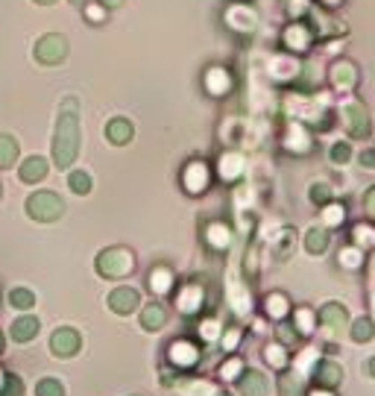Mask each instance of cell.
<instances>
[{
  "label": "cell",
  "instance_id": "1",
  "mask_svg": "<svg viewBox=\"0 0 375 396\" xmlns=\"http://www.w3.org/2000/svg\"><path fill=\"white\" fill-rule=\"evenodd\" d=\"M77 153H80V115H77V100L68 97V100L62 103L59 123H56L53 159H56L59 168H71Z\"/></svg>",
  "mask_w": 375,
  "mask_h": 396
},
{
  "label": "cell",
  "instance_id": "2",
  "mask_svg": "<svg viewBox=\"0 0 375 396\" xmlns=\"http://www.w3.org/2000/svg\"><path fill=\"white\" fill-rule=\"evenodd\" d=\"M132 267H135V258L129 250H123V246H109V250H103L97 258V270H100V276H106V279L129 276Z\"/></svg>",
  "mask_w": 375,
  "mask_h": 396
},
{
  "label": "cell",
  "instance_id": "3",
  "mask_svg": "<svg viewBox=\"0 0 375 396\" xmlns=\"http://www.w3.org/2000/svg\"><path fill=\"white\" fill-rule=\"evenodd\" d=\"M27 208H30V217H35V220H56V217H62V212H65L62 200L50 191L33 194L27 200Z\"/></svg>",
  "mask_w": 375,
  "mask_h": 396
},
{
  "label": "cell",
  "instance_id": "4",
  "mask_svg": "<svg viewBox=\"0 0 375 396\" xmlns=\"http://www.w3.org/2000/svg\"><path fill=\"white\" fill-rule=\"evenodd\" d=\"M320 323L329 335H343L346 326H349V317H346V308L340 303H326L320 308Z\"/></svg>",
  "mask_w": 375,
  "mask_h": 396
},
{
  "label": "cell",
  "instance_id": "5",
  "mask_svg": "<svg viewBox=\"0 0 375 396\" xmlns=\"http://www.w3.org/2000/svg\"><path fill=\"white\" fill-rule=\"evenodd\" d=\"M343 118H346V127L352 129L355 138H364V135L369 132V115H367L364 103L346 100V103H343Z\"/></svg>",
  "mask_w": 375,
  "mask_h": 396
},
{
  "label": "cell",
  "instance_id": "6",
  "mask_svg": "<svg viewBox=\"0 0 375 396\" xmlns=\"http://www.w3.org/2000/svg\"><path fill=\"white\" fill-rule=\"evenodd\" d=\"M50 350H53V355L59 358H71V355H77L80 352V335L73 329H56L53 332V338H50Z\"/></svg>",
  "mask_w": 375,
  "mask_h": 396
},
{
  "label": "cell",
  "instance_id": "7",
  "mask_svg": "<svg viewBox=\"0 0 375 396\" xmlns=\"http://www.w3.org/2000/svg\"><path fill=\"white\" fill-rule=\"evenodd\" d=\"M65 53H68V44L62 35H44L39 42V47H35V56L42 62H47V65H56L59 59H65Z\"/></svg>",
  "mask_w": 375,
  "mask_h": 396
},
{
  "label": "cell",
  "instance_id": "8",
  "mask_svg": "<svg viewBox=\"0 0 375 396\" xmlns=\"http://www.w3.org/2000/svg\"><path fill=\"white\" fill-rule=\"evenodd\" d=\"M138 305H141V296L135 288H118L109 294V308L118 314H132Z\"/></svg>",
  "mask_w": 375,
  "mask_h": 396
},
{
  "label": "cell",
  "instance_id": "9",
  "mask_svg": "<svg viewBox=\"0 0 375 396\" xmlns=\"http://www.w3.org/2000/svg\"><path fill=\"white\" fill-rule=\"evenodd\" d=\"M340 379H343V370L337 367L334 361H320L314 367V381L320 388H337V385H340Z\"/></svg>",
  "mask_w": 375,
  "mask_h": 396
},
{
  "label": "cell",
  "instance_id": "10",
  "mask_svg": "<svg viewBox=\"0 0 375 396\" xmlns=\"http://www.w3.org/2000/svg\"><path fill=\"white\" fill-rule=\"evenodd\" d=\"M208 168L203 165V162H194V165H188V170H185V188L191 191V194H199L208 185Z\"/></svg>",
  "mask_w": 375,
  "mask_h": 396
},
{
  "label": "cell",
  "instance_id": "11",
  "mask_svg": "<svg viewBox=\"0 0 375 396\" xmlns=\"http://www.w3.org/2000/svg\"><path fill=\"white\" fill-rule=\"evenodd\" d=\"M329 73H331V82H334L340 91H349V89L355 85V80H358L352 62H334V68H331Z\"/></svg>",
  "mask_w": 375,
  "mask_h": 396
},
{
  "label": "cell",
  "instance_id": "12",
  "mask_svg": "<svg viewBox=\"0 0 375 396\" xmlns=\"http://www.w3.org/2000/svg\"><path fill=\"white\" fill-rule=\"evenodd\" d=\"M237 388H241L244 396H264L267 393V381H264V376H261L258 370H246V373H241Z\"/></svg>",
  "mask_w": 375,
  "mask_h": 396
},
{
  "label": "cell",
  "instance_id": "13",
  "mask_svg": "<svg viewBox=\"0 0 375 396\" xmlns=\"http://www.w3.org/2000/svg\"><path fill=\"white\" fill-rule=\"evenodd\" d=\"M165 320H167L165 305L149 303V305H144V308H141V326H144L147 332H158L161 326H165Z\"/></svg>",
  "mask_w": 375,
  "mask_h": 396
},
{
  "label": "cell",
  "instance_id": "14",
  "mask_svg": "<svg viewBox=\"0 0 375 396\" xmlns=\"http://www.w3.org/2000/svg\"><path fill=\"white\" fill-rule=\"evenodd\" d=\"M196 358H199V352H196V346L194 343H188V341H176L170 346V361L173 364H179V367H191V364H196Z\"/></svg>",
  "mask_w": 375,
  "mask_h": 396
},
{
  "label": "cell",
  "instance_id": "15",
  "mask_svg": "<svg viewBox=\"0 0 375 396\" xmlns=\"http://www.w3.org/2000/svg\"><path fill=\"white\" fill-rule=\"evenodd\" d=\"M106 135L111 144H129L132 141V123L127 118H115L106 123Z\"/></svg>",
  "mask_w": 375,
  "mask_h": 396
},
{
  "label": "cell",
  "instance_id": "16",
  "mask_svg": "<svg viewBox=\"0 0 375 396\" xmlns=\"http://www.w3.org/2000/svg\"><path fill=\"white\" fill-rule=\"evenodd\" d=\"M35 335H39V320L35 317H21V320L12 323V338H15L18 343H27Z\"/></svg>",
  "mask_w": 375,
  "mask_h": 396
},
{
  "label": "cell",
  "instance_id": "17",
  "mask_svg": "<svg viewBox=\"0 0 375 396\" xmlns=\"http://www.w3.org/2000/svg\"><path fill=\"white\" fill-rule=\"evenodd\" d=\"M329 244H331V235H329L326 229H308V232H305V250H308V253L320 255V253L329 250Z\"/></svg>",
  "mask_w": 375,
  "mask_h": 396
},
{
  "label": "cell",
  "instance_id": "18",
  "mask_svg": "<svg viewBox=\"0 0 375 396\" xmlns=\"http://www.w3.org/2000/svg\"><path fill=\"white\" fill-rule=\"evenodd\" d=\"M199 305H203V291H199V285H188V288H182V294H179V308H182V312L194 314Z\"/></svg>",
  "mask_w": 375,
  "mask_h": 396
},
{
  "label": "cell",
  "instance_id": "19",
  "mask_svg": "<svg viewBox=\"0 0 375 396\" xmlns=\"http://www.w3.org/2000/svg\"><path fill=\"white\" fill-rule=\"evenodd\" d=\"M44 173H47V162L39 156H33L21 165V179L24 182H39V179H44Z\"/></svg>",
  "mask_w": 375,
  "mask_h": 396
},
{
  "label": "cell",
  "instance_id": "20",
  "mask_svg": "<svg viewBox=\"0 0 375 396\" xmlns=\"http://www.w3.org/2000/svg\"><path fill=\"white\" fill-rule=\"evenodd\" d=\"M176 388L185 396H217V390L208 385V381H199V379H188V381H176Z\"/></svg>",
  "mask_w": 375,
  "mask_h": 396
},
{
  "label": "cell",
  "instance_id": "21",
  "mask_svg": "<svg viewBox=\"0 0 375 396\" xmlns=\"http://www.w3.org/2000/svg\"><path fill=\"white\" fill-rule=\"evenodd\" d=\"M18 159V144L9 135H0V168H12Z\"/></svg>",
  "mask_w": 375,
  "mask_h": 396
},
{
  "label": "cell",
  "instance_id": "22",
  "mask_svg": "<svg viewBox=\"0 0 375 396\" xmlns=\"http://www.w3.org/2000/svg\"><path fill=\"white\" fill-rule=\"evenodd\" d=\"M279 393H282V396H305V390H302V379H299L296 373H284V376H279Z\"/></svg>",
  "mask_w": 375,
  "mask_h": 396
},
{
  "label": "cell",
  "instance_id": "23",
  "mask_svg": "<svg viewBox=\"0 0 375 396\" xmlns=\"http://www.w3.org/2000/svg\"><path fill=\"white\" fill-rule=\"evenodd\" d=\"M349 332H352V338H355L358 343H367V341H372V335H375V323H372L369 317H358Z\"/></svg>",
  "mask_w": 375,
  "mask_h": 396
},
{
  "label": "cell",
  "instance_id": "24",
  "mask_svg": "<svg viewBox=\"0 0 375 396\" xmlns=\"http://www.w3.org/2000/svg\"><path fill=\"white\" fill-rule=\"evenodd\" d=\"M170 282H173V276H170V270H165V267H158L156 273L149 276V285H153V291H156V294L170 291Z\"/></svg>",
  "mask_w": 375,
  "mask_h": 396
},
{
  "label": "cell",
  "instance_id": "25",
  "mask_svg": "<svg viewBox=\"0 0 375 396\" xmlns=\"http://www.w3.org/2000/svg\"><path fill=\"white\" fill-rule=\"evenodd\" d=\"M267 314H270V317H284V314H287V296L270 294V296H267Z\"/></svg>",
  "mask_w": 375,
  "mask_h": 396
},
{
  "label": "cell",
  "instance_id": "26",
  "mask_svg": "<svg viewBox=\"0 0 375 396\" xmlns=\"http://www.w3.org/2000/svg\"><path fill=\"white\" fill-rule=\"evenodd\" d=\"M9 303L15 305V308H21V312H27V308H33V305H35V296H33L30 291L18 288V291H12V294H9Z\"/></svg>",
  "mask_w": 375,
  "mask_h": 396
},
{
  "label": "cell",
  "instance_id": "27",
  "mask_svg": "<svg viewBox=\"0 0 375 396\" xmlns=\"http://www.w3.org/2000/svg\"><path fill=\"white\" fill-rule=\"evenodd\" d=\"M35 396H65V388H62L56 379H44L35 385Z\"/></svg>",
  "mask_w": 375,
  "mask_h": 396
},
{
  "label": "cell",
  "instance_id": "28",
  "mask_svg": "<svg viewBox=\"0 0 375 396\" xmlns=\"http://www.w3.org/2000/svg\"><path fill=\"white\" fill-rule=\"evenodd\" d=\"M71 191L73 194H89L91 191V177H89V173H82V170L71 173Z\"/></svg>",
  "mask_w": 375,
  "mask_h": 396
},
{
  "label": "cell",
  "instance_id": "29",
  "mask_svg": "<svg viewBox=\"0 0 375 396\" xmlns=\"http://www.w3.org/2000/svg\"><path fill=\"white\" fill-rule=\"evenodd\" d=\"M287 44H291L293 51H302V47L308 44V33L302 27H291L287 30Z\"/></svg>",
  "mask_w": 375,
  "mask_h": 396
},
{
  "label": "cell",
  "instance_id": "30",
  "mask_svg": "<svg viewBox=\"0 0 375 396\" xmlns=\"http://www.w3.org/2000/svg\"><path fill=\"white\" fill-rule=\"evenodd\" d=\"M331 159L337 165H343V162H349V159H352V147H349L346 141H337L334 147H331Z\"/></svg>",
  "mask_w": 375,
  "mask_h": 396
},
{
  "label": "cell",
  "instance_id": "31",
  "mask_svg": "<svg viewBox=\"0 0 375 396\" xmlns=\"http://www.w3.org/2000/svg\"><path fill=\"white\" fill-rule=\"evenodd\" d=\"M267 361L276 367V370H282L284 364H287V355H284V346H267Z\"/></svg>",
  "mask_w": 375,
  "mask_h": 396
},
{
  "label": "cell",
  "instance_id": "32",
  "mask_svg": "<svg viewBox=\"0 0 375 396\" xmlns=\"http://www.w3.org/2000/svg\"><path fill=\"white\" fill-rule=\"evenodd\" d=\"M0 396H24V385H21V379L6 376L3 388H0Z\"/></svg>",
  "mask_w": 375,
  "mask_h": 396
},
{
  "label": "cell",
  "instance_id": "33",
  "mask_svg": "<svg viewBox=\"0 0 375 396\" xmlns=\"http://www.w3.org/2000/svg\"><path fill=\"white\" fill-rule=\"evenodd\" d=\"M311 326H314V314L305 312V308H302V312H296V332H305V335H308Z\"/></svg>",
  "mask_w": 375,
  "mask_h": 396
},
{
  "label": "cell",
  "instance_id": "34",
  "mask_svg": "<svg viewBox=\"0 0 375 396\" xmlns=\"http://www.w3.org/2000/svg\"><path fill=\"white\" fill-rule=\"evenodd\" d=\"M311 200H314V203H329L331 200V188H329V185H314V188H311Z\"/></svg>",
  "mask_w": 375,
  "mask_h": 396
},
{
  "label": "cell",
  "instance_id": "35",
  "mask_svg": "<svg viewBox=\"0 0 375 396\" xmlns=\"http://www.w3.org/2000/svg\"><path fill=\"white\" fill-rule=\"evenodd\" d=\"M326 224H329V226L343 224V208H340V206H326Z\"/></svg>",
  "mask_w": 375,
  "mask_h": 396
},
{
  "label": "cell",
  "instance_id": "36",
  "mask_svg": "<svg viewBox=\"0 0 375 396\" xmlns=\"http://www.w3.org/2000/svg\"><path fill=\"white\" fill-rule=\"evenodd\" d=\"M355 241L358 244H375V232L369 226H355Z\"/></svg>",
  "mask_w": 375,
  "mask_h": 396
},
{
  "label": "cell",
  "instance_id": "37",
  "mask_svg": "<svg viewBox=\"0 0 375 396\" xmlns=\"http://www.w3.org/2000/svg\"><path fill=\"white\" fill-rule=\"evenodd\" d=\"M340 264L343 267H358L360 264V253L358 250H343L340 253Z\"/></svg>",
  "mask_w": 375,
  "mask_h": 396
},
{
  "label": "cell",
  "instance_id": "38",
  "mask_svg": "<svg viewBox=\"0 0 375 396\" xmlns=\"http://www.w3.org/2000/svg\"><path fill=\"white\" fill-rule=\"evenodd\" d=\"M220 373H223V379H235L237 373H241V361H237V358H229V361L223 364Z\"/></svg>",
  "mask_w": 375,
  "mask_h": 396
},
{
  "label": "cell",
  "instance_id": "39",
  "mask_svg": "<svg viewBox=\"0 0 375 396\" xmlns=\"http://www.w3.org/2000/svg\"><path fill=\"white\" fill-rule=\"evenodd\" d=\"M293 326H279V341H284V343H291V341H296V332H291Z\"/></svg>",
  "mask_w": 375,
  "mask_h": 396
},
{
  "label": "cell",
  "instance_id": "40",
  "mask_svg": "<svg viewBox=\"0 0 375 396\" xmlns=\"http://www.w3.org/2000/svg\"><path fill=\"white\" fill-rule=\"evenodd\" d=\"M360 162H364V168H375V150L360 153Z\"/></svg>",
  "mask_w": 375,
  "mask_h": 396
},
{
  "label": "cell",
  "instance_id": "41",
  "mask_svg": "<svg viewBox=\"0 0 375 396\" xmlns=\"http://www.w3.org/2000/svg\"><path fill=\"white\" fill-rule=\"evenodd\" d=\"M203 335L205 338H217V323H211V320H208V323H203Z\"/></svg>",
  "mask_w": 375,
  "mask_h": 396
},
{
  "label": "cell",
  "instance_id": "42",
  "mask_svg": "<svg viewBox=\"0 0 375 396\" xmlns=\"http://www.w3.org/2000/svg\"><path fill=\"white\" fill-rule=\"evenodd\" d=\"M237 341H241V332H237V329H232L229 335H226V350H232V346H235Z\"/></svg>",
  "mask_w": 375,
  "mask_h": 396
},
{
  "label": "cell",
  "instance_id": "43",
  "mask_svg": "<svg viewBox=\"0 0 375 396\" xmlns=\"http://www.w3.org/2000/svg\"><path fill=\"white\" fill-rule=\"evenodd\" d=\"M364 203H367V212H369V215L375 217V188H372V191L367 194V200H364Z\"/></svg>",
  "mask_w": 375,
  "mask_h": 396
},
{
  "label": "cell",
  "instance_id": "44",
  "mask_svg": "<svg viewBox=\"0 0 375 396\" xmlns=\"http://www.w3.org/2000/svg\"><path fill=\"white\" fill-rule=\"evenodd\" d=\"M311 396H334V393H331V388H320V390H314Z\"/></svg>",
  "mask_w": 375,
  "mask_h": 396
},
{
  "label": "cell",
  "instance_id": "45",
  "mask_svg": "<svg viewBox=\"0 0 375 396\" xmlns=\"http://www.w3.org/2000/svg\"><path fill=\"white\" fill-rule=\"evenodd\" d=\"M100 3H103V6H120L123 0H100Z\"/></svg>",
  "mask_w": 375,
  "mask_h": 396
},
{
  "label": "cell",
  "instance_id": "46",
  "mask_svg": "<svg viewBox=\"0 0 375 396\" xmlns=\"http://www.w3.org/2000/svg\"><path fill=\"white\" fill-rule=\"evenodd\" d=\"M369 373L375 376V358H372V361H369Z\"/></svg>",
  "mask_w": 375,
  "mask_h": 396
},
{
  "label": "cell",
  "instance_id": "47",
  "mask_svg": "<svg viewBox=\"0 0 375 396\" xmlns=\"http://www.w3.org/2000/svg\"><path fill=\"white\" fill-rule=\"evenodd\" d=\"M3 381H6V376H3V373H0V388H3Z\"/></svg>",
  "mask_w": 375,
  "mask_h": 396
},
{
  "label": "cell",
  "instance_id": "48",
  "mask_svg": "<svg viewBox=\"0 0 375 396\" xmlns=\"http://www.w3.org/2000/svg\"><path fill=\"white\" fill-rule=\"evenodd\" d=\"M39 3H53V0H39Z\"/></svg>",
  "mask_w": 375,
  "mask_h": 396
},
{
  "label": "cell",
  "instance_id": "49",
  "mask_svg": "<svg viewBox=\"0 0 375 396\" xmlns=\"http://www.w3.org/2000/svg\"><path fill=\"white\" fill-rule=\"evenodd\" d=\"M372 273H375V258H372Z\"/></svg>",
  "mask_w": 375,
  "mask_h": 396
},
{
  "label": "cell",
  "instance_id": "50",
  "mask_svg": "<svg viewBox=\"0 0 375 396\" xmlns=\"http://www.w3.org/2000/svg\"><path fill=\"white\" fill-rule=\"evenodd\" d=\"M326 3H337V0H326Z\"/></svg>",
  "mask_w": 375,
  "mask_h": 396
},
{
  "label": "cell",
  "instance_id": "51",
  "mask_svg": "<svg viewBox=\"0 0 375 396\" xmlns=\"http://www.w3.org/2000/svg\"><path fill=\"white\" fill-rule=\"evenodd\" d=\"M217 396H229V393H217Z\"/></svg>",
  "mask_w": 375,
  "mask_h": 396
},
{
  "label": "cell",
  "instance_id": "52",
  "mask_svg": "<svg viewBox=\"0 0 375 396\" xmlns=\"http://www.w3.org/2000/svg\"><path fill=\"white\" fill-rule=\"evenodd\" d=\"M0 346H3V338H0Z\"/></svg>",
  "mask_w": 375,
  "mask_h": 396
},
{
  "label": "cell",
  "instance_id": "53",
  "mask_svg": "<svg viewBox=\"0 0 375 396\" xmlns=\"http://www.w3.org/2000/svg\"><path fill=\"white\" fill-rule=\"evenodd\" d=\"M73 3H80V0H73Z\"/></svg>",
  "mask_w": 375,
  "mask_h": 396
}]
</instances>
